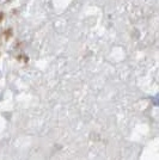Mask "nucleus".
Masks as SVG:
<instances>
[]
</instances>
